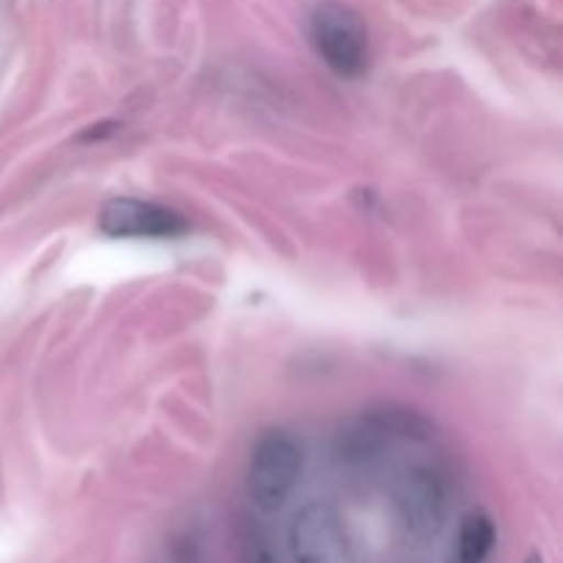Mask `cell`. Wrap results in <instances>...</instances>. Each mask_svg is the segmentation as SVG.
<instances>
[{"label":"cell","mask_w":563,"mask_h":563,"mask_svg":"<svg viewBox=\"0 0 563 563\" xmlns=\"http://www.w3.org/2000/svg\"><path fill=\"white\" fill-rule=\"evenodd\" d=\"M495 522L484 511H471L460 526L456 539V561L460 563H484L495 548Z\"/></svg>","instance_id":"6"},{"label":"cell","mask_w":563,"mask_h":563,"mask_svg":"<svg viewBox=\"0 0 563 563\" xmlns=\"http://www.w3.org/2000/svg\"><path fill=\"white\" fill-rule=\"evenodd\" d=\"M311 42L319 58L341 77L363 75L368 64V31L361 16L341 3H322L311 14Z\"/></svg>","instance_id":"2"},{"label":"cell","mask_w":563,"mask_h":563,"mask_svg":"<svg viewBox=\"0 0 563 563\" xmlns=\"http://www.w3.org/2000/svg\"><path fill=\"white\" fill-rule=\"evenodd\" d=\"M97 225L110 240H176L187 231V220L176 209L141 198L104 201Z\"/></svg>","instance_id":"4"},{"label":"cell","mask_w":563,"mask_h":563,"mask_svg":"<svg viewBox=\"0 0 563 563\" xmlns=\"http://www.w3.org/2000/svg\"><path fill=\"white\" fill-rule=\"evenodd\" d=\"M289 550L295 563H357L350 531L328 504H308L297 511L289 528Z\"/></svg>","instance_id":"3"},{"label":"cell","mask_w":563,"mask_h":563,"mask_svg":"<svg viewBox=\"0 0 563 563\" xmlns=\"http://www.w3.org/2000/svg\"><path fill=\"white\" fill-rule=\"evenodd\" d=\"M302 473V449L284 429H269L253 445L247 462V498L262 515H275L295 493Z\"/></svg>","instance_id":"1"},{"label":"cell","mask_w":563,"mask_h":563,"mask_svg":"<svg viewBox=\"0 0 563 563\" xmlns=\"http://www.w3.org/2000/svg\"><path fill=\"white\" fill-rule=\"evenodd\" d=\"M399 509L407 528L421 537H434L445 517V493L438 476L429 471H410L401 478Z\"/></svg>","instance_id":"5"},{"label":"cell","mask_w":563,"mask_h":563,"mask_svg":"<svg viewBox=\"0 0 563 563\" xmlns=\"http://www.w3.org/2000/svg\"><path fill=\"white\" fill-rule=\"evenodd\" d=\"M522 563H544V555L542 553H531Z\"/></svg>","instance_id":"7"}]
</instances>
